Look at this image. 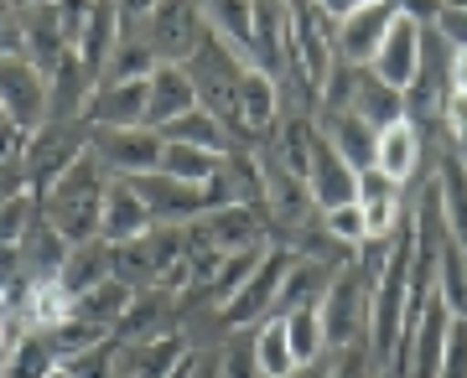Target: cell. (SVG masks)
<instances>
[{
    "mask_svg": "<svg viewBox=\"0 0 467 378\" xmlns=\"http://www.w3.org/2000/svg\"><path fill=\"white\" fill-rule=\"evenodd\" d=\"M104 171H109V166H104L99 156H94V146H88L84 161H73L63 177L42 192V218L63 233L67 244H88V239H99L104 192H109V177H104Z\"/></svg>",
    "mask_w": 467,
    "mask_h": 378,
    "instance_id": "1",
    "label": "cell"
},
{
    "mask_svg": "<svg viewBox=\"0 0 467 378\" xmlns=\"http://www.w3.org/2000/svg\"><path fill=\"white\" fill-rule=\"evenodd\" d=\"M285 5H291V78L322 99L337 67V21L317 0H285Z\"/></svg>",
    "mask_w": 467,
    "mask_h": 378,
    "instance_id": "2",
    "label": "cell"
},
{
    "mask_svg": "<svg viewBox=\"0 0 467 378\" xmlns=\"http://www.w3.org/2000/svg\"><path fill=\"white\" fill-rule=\"evenodd\" d=\"M368 322H374V280L348 260L333 275L327 296H322V327H327V347L368 342Z\"/></svg>",
    "mask_w": 467,
    "mask_h": 378,
    "instance_id": "3",
    "label": "cell"
},
{
    "mask_svg": "<svg viewBox=\"0 0 467 378\" xmlns=\"http://www.w3.org/2000/svg\"><path fill=\"white\" fill-rule=\"evenodd\" d=\"M291 264H296V254H291V249H265V254H260V264L250 270V280H244V285H239L223 306H218V322H223V327H234V332L260 327V322L275 312V301H281Z\"/></svg>",
    "mask_w": 467,
    "mask_h": 378,
    "instance_id": "4",
    "label": "cell"
},
{
    "mask_svg": "<svg viewBox=\"0 0 467 378\" xmlns=\"http://www.w3.org/2000/svg\"><path fill=\"white\" fill-rule=\"evenodd\" d=\"M88 140H94V130H84V125H42V130L32 135V146H26V156H21V171H26V187H36V192H47L52 181L63 177L73 161H84L88 156Z\"/></svg>",
    "mask_w": 467,
    "mask_h": 378,
    "instance_id": "5",
    "label": "cell"
},
{
    "mask_svg": "<svg viewBox=\"0 0 467 378\" xmlns=\"http://www.w3.org/2000/svg\"><path fill=\"white\" fill-rule=\"evenodd\" d=\"M150 36L146 47L161 57V63H192V52L202 47V36H208V21H202L198 0H156V11L146 16Z\"/></svg>",
    "mask_w": 467,
    "mask_h": 378,
    "instance_id": "6",
    "label": "cell"
},
{
    "mask_svg": "<svg viewBox=\"0 0 467 378\" xmlns=\"http://www.w3.org/2000/svg\"><path fill=\"white\" fill-rule=\"evenodd\" d=\"M0 104L21 130L36 135L47 125V73L26 52H0Z\"/></svg>",
    "mask_w": 467,
    "mask_h": 378,
    "instance_id": "7",
    "label": "cell"
},
{
    "mask_svg": "<svg viewBox=\"0 0 467 378\" xmlns=\"http://www.w3.org/2000/svg\"><path fill=\"white\" fill-rule=\"evenodd\" d=\"M400 11H405V0H368L364 11L343 16L337 21V63L374 67V57H379L389 26L400 21Z\"/></svg>",
    "mask_w": 467,
    "mask_h": 378,
    "instance_id": "8",
    "label": "cell"
},
{
    "mask_svg": "<svg viewBox=\"0 0 467 378\" xmlns=\"http://www.w3.org/2000/svg\"><path fill=\"white\" fill-rule=\"evenodd\" d=\"M94 156H99L115 177H150V171H161V150L167 140L156 130H94Z\"/></svg>",
    "mask_w": 467,
    "mask_h": 378,
    "instance_id": "9",
    "label": "cell"
},
{
    "mask_svg": "<svg viewBox=\"0 0 467 378\" xmlns=\"http://www.w3.org/2000/svg\"><path fill=\"white\" fill-rule=\"evenodd\" d=\"M150 109V78L135 83H99L84 104L88 130H140Z\"/></svg>",
    "mask_w": 467,
    "mask_h": 378,
    "instance_id": "10",
    "label": "cell"
},
{
    "mask_svg": "<svg viewBox=\"0 0 467 378\" xmlns=\"http://www.w3.org/2000/svg\"><path fill=\"white\" fill-rule=\"evenodd\" d=\"M306 192L322 213H333L343 202H358V171L343 161V150L327 140V135H312V166H306Z\"/></svg>",
    "mask_w": 467,
    "mask_h": 378,
    "instance_id": "11",
    "label": "cell"
},
{
    "mask_svg": "<svg viewBox=\"0 0 467 378\" xmlns=\"http://www.w3.org/2000/svg\"><path fill=\"white\" fill-rule=\"evenodd\" d=\"M420 63H426V32H420V21L410 16V11H400V21L389 26L379 57H374V73H379L389 88L410 94L416 78H420Z\"/></svg>",
    "mask_w": 467,
    "mask_h": 378,
    "instance_id": "12",
    "label": "cell"
},
{
    "mask_svg": "<svg viewBox=\"0 0 467 378\" xmlns=\"http://www.w3.org/2000/svg\"><path fill=\"white\" fill-rule=\"evenodd\" d=\"M202 192H208V213H218V208H265L260 161H254L250 150H229L213 177L202 181Z\"/></svg>",
    "mask_w": 467,
    "mask_h": 378,
    "instance_id": "13",
    "label": "cell"
},
{
    "mask_svg": "<svg viewBox=\"0 0 467 378\" xmlns=\"http://www.w3.org/2000/svg\"><path fill=\"white\" fill-rule=\"evenodd\" d=\"M130 187L146 198V208H150L156 223H198V218L208 213V192H202V187H187V181L161 177V171L130 177Z\"/></svg>",
    "mask_w": 467,
    "mask_h": 378,
    "instance_id": "14",
    "label": "cell"
},
{
    "mask_svg": "<svg viewBox=\"0 0 467 378\" xmlns=\"http://www.w3.org/2000/svg\"><path fill=\"white\" fill-rule=\"evenodd\" d=\"M192 109H202L192 73H187L182 63H161L156 73H150V109H146V130L161 135L167 125H177V119L192 115Z\"/></svg>",
    "mask_w": 467,
    "mask_h": 378,
    "instance_id": "15",
    "label": "cell"
},
{
    "mask_svg": "<svg viewBox=\"0 0 467 378\" xmlns=\"http://www.w3.org/2000/svg\"><path fill=\"white\" fill-rule=\"evenodd\" d=\"M94 88H99V78L88 73V63L78 52L67 47L47 73V125H67L73 115H84V104Z\"/></svg>",
    "mask_w": 467,
    "mask_h": 378,
    "instance_id": "16",
    "label": "cell"
},
{
    "mask_svg": "<svg viewBox=\"0 0 467 378\" xmlns=\"http://www.w3.org/2000/svg\"><path fill=\"white\" fill-rule=\"evenodd\" d=\"M156 229V218H150L146 198L130 187V177H115L109 181V192H104V223H99V239L104 244H135V239H146Z\"/></svg>",
    "mask_w": 467,
    "mask_h": 378,
    "instance_id": "17",
    "label": "cell"
},
{
    "mask_svg": "<svg viewBox=\"0 0 467 378\" xmlns=\"http://www.w3.org/2000/svg\"><path fill=\"white\" fill-rule=\"evenodd\" d=\"M254 67L270 78L291 73V5L285 0H254Z\"/></svg>",
    "mask_w": 467,
    "mask_h": 378,
    "instance_id": "18",
    "label": "cell"
},
{
    "mask_svg": "<svg viewBox=\"0 0 467 378\" xmlns=\"http://www.w3.org/2000/svg\"><path fill=\"white\" fill-rule=\"evenodd\" d=\"M447 332H451V306L441 291L426 296L416 322V337H410V373L405 378H441V352H447Z\"/></svg>",
    "mask_w": 467,
    "mask_h": 378,
    "instance_id": "19",
    "label": "cell"
},
{
    "mask_svg": "<svg viewBox=\"0 0 467 378\" xmlns=\"http://www.w3.org/2000/svg\"><path fill=\"white\" fill-rule=\"evenodd\" d=\"M109 275H115V244L88 239V244L67 249V260H63V270L52 275V285H57L67 301H84L88 291H94V285H104Z\"/></svg>",
    "mask_w": 467,
    "mask_h": 378,
    "instance_id": "20",
    "label": "cell"
},
{
    "mask_svg": "<svg viewBox=\"0 0 467 378\" xmlns=\"http://www.w3.org/2000/svg\"><path fill=\"white\" fill-rule=\"evenodd\" d=\"M317 130L343 150V161L353 171H368V166H379V130L368 125L364 115H353V109H322L317 115Z\"/></svg>",
    "mask_w": 467,
    "mask_h": 378,
    "instance_id": "21",
    "label": "cell"
},
{
    "mask_svg": "<svg viewBox=\"0 0 467 378\" xmlns=\"http://www.w3.org/2000/svg\"><path fill=\"white\" fill-rule=\"evenodd\" d=\"M348 109H353V115H364L374 130H389V125L410 119V115H405V94H400V88H389L374 67H353Z\"/></svg>",
    "mask_w": 467,
    "mask_h": 378,
    "instance_id": "22",
    "label": "cell"
},
{
    "mask_svg": "<svg viewBox=\"0 0 467 378\" xmlns=\"http://www.w3.org/2000/svg\"><path fill=\"white\" fill-rule=\"evenodd\" d=\"M119 32H125L119 5H115V0H94V11H88L84 32H78V42H73V52L88 63V73H94V78H104L109 57L119 52Z\"/></svg>",
    "mask_w": 467,
    "mask_h": 378,
    "instance_id": "23",
    "label": "cell"
},
{
    "mask_svg": "<svg viewBox=\"0 0 467 378\" xmlns=\"http://www.w3.org/2000/svg\"><path fill=\"white\" fill-rule=\"evenodd\" d=\"M260 213H265V208H218V213H202L198 218V233L218 249V254L260 249V233H265Z\"/></svg>",
    "mask_w": 467,
    "mask_h": 378,
    "instance_id": "24",
    "label": "cell"
},
{
    "mask_svg": "<svg viewBox=\"0 0 467 378\" xmlns=\"http://www.w3.org/2000/svg\"><path fill=\"white\" fill-rule=\"evenodd\" d=\"M260 181H265V213L281 218V223H301L306 202H312V192H306V181L291 177V171L275 161V150H265V156H260Z\"/></svg>",
    "mask_w": 467,
    "mask_h": 378,
    "instance_id": "25",
    "label": "cell"
},
{
    "mask_svg": "<svg viewBox=\"0 0 467 378\" xmlns=\"http://www.w3.org/2000/svg\"><path fill=\"white\" fill-rule=\"evenodd\" d=\"M198 11L229 47L244 52V63H254V0H198Z\"/></svg>",
    "mask_w": 467,
    "mask_h": 378,
    "instance_id": "26",
    "label": "cell"
},
{
    "mask_svg": "<svg viewBox=\"0 0 467 378\" xmlns=\"http://www.w3.org/2000/svg\"><path fill=\"white\" fill-rule=\"evenodd\" d=\"M275 99H281V88H275L270 73H260V67H244L239 73V119H244V135L250 140H260L275 125Z\"/></svg>",
    "mask_w": 467,
    "mask_h": 378,
    "instance_id": "27",
    "label": "cell"
},
{
    "mask_svg": "<svg viewBox=\"0 0 467 378\" xmlns=\"http://www.w3.org/2000/svg\"><path fill=\"white\" fill-rule=\"evenodd\" d=\"M187 358V342L182 337H171V332H161V337H140V342H130V352H125V363H119V373L130 378H171V368Z\"/></svg>",
    "mask_w": 467,
    "mask_h": 378,
    "instance_id": "28",
    "label": "cell"
},
{
    "mask_svg": "<svg viewBox=\"0 0 467 378\" xmlns=\"http://www.w3.org/2000/svg\"><path fill=\"white\" fill-rule=\"evenodd\" d=\"M135 306V285H125V280H104V285H94L84 301H73V316H84V322H94V327L115 332L119 322H125V312Z\"/></svg>",
    "mask_w": 467,
    "mask_h": 378,
    "instance_id": "29",
    "label": "cell"
},
{
    "mask_svg": "<svg viewBox=\"0 0 467 378\" xmlns=\"http://www.w3.org/2000/svg\"><path fill=\"white\" fill-rule=\"evenodd\" d=\"M42 337H47V347H52V358L57 363H78V358H88L94 347L109 342V332L94 327V322H84V316H63V322H52V327H42Z\"/></svg>",
    "mask_w": 467,
    "mask_h": 378,
    "instance_id": "30",
    "label": "cell"
},
{
    "mask_svg": "<svg viewBox=\"0 0 467 378\" xmlns=\"http://www.w3.org/2000/svg\"><path fill=\"white\" fill-rule=\"evenodd\" d=\"M36 223H42V192L21 181L11 198H0V249H21Z\"/></svg>",
    "mask_w": 467,
    "mask_h": 378,
    "instance_id": "31",
    "label": "cell"
},
{
    "mask_svg": "<svg viewBox=\"0 0 467 378\" xmlns=\"http://www.w3.org/2000/svg\"><path fill=\"white\" fill-rule=\"evenodd\" d=\"M436 202H441V218H447V233L467 249V166L457 156L441 161V181H436Z\"/></svg>",
    "mask_w": 467,
    "mask_h": 378,
    "instance_id": "32",
    "label": "cell"
},
{
    "mask_svg": "<svg viewBox=\"0 0 467 378\" xmlns=\"http://www.w3.org/2000/svg\"><path fill=\"white\" fill-rule=\"evenodd\" d=\"M254 358H260V373L265 378H291L301 368L296 352H291V337H285V316H270L254 332Z\"/></svg>",
    "mask_w": 467,
    "mask_h": 378,
    "instance_id": "33",
    "label": "cell"
},
{
    "mask_svg": "<svg viewBox=\"0 0 467 378\" xmlns=\"http://www.w3.org/2000/svg\"><path fill=\"white\" fill-rule=\"evenodd\" d=\"M285 337H291V352H296L301 368H306V363H317L322 347H327L322 301H312V306H291V312H285Z\"/></svg>",
    "mask_w": 467,
    "mask_h": 378,
    "instance_id": "34",
    "label": "cell"
},
{
    "mask_svg": "<svg viewBox=\"0 0 467 378\" xmlns=\"http://www.w3.org/2000/svg\"><path fill=\"white\" fill-rule=\"evenodd\" d=\"M420 161V135L410 119H400V125H389V130H379V171L384 177L405 181L410 171H416Z\"/></svg>",
    "mask_w": 467,
    "mask_h": 378,
    "instance_id": "35",
    "label": "cell"
},
{
    "mask_svg": "<svg viewBox=\"0 0 467 378\" xmlns=\"http://www.w3.org/2000/svg\"><path fill=\"white\" fill-rule=\"evenodd\" d=\"M333 275L337 270H327V260H306L301 270L291 264L285 291H281V301H275V316H285L291 306H312V301H322L327 296V285H333Z\"/></svg>",
    "mask_w": 467,
    "mask_h": 378,
    "instance_id": "36",
    "label": "cell"
},
{
    "mask_svg": "<svg viewBox=\"0 0 467 378\" xmlns=\"http://www.w3.org/2000/svg\"><path fill=\"white\" fill-rule=\"evenodd\" d=\"M218 150H202V146H187V140H167V150H161V177H177L187 181V187H202V181L218 171Z\"/></svg>",
    "mask_w": 467,
    "mask_h": 378,
    "instance_id": "37",
    "label": "cell"
},
{
    "mask_svg": "<svg viewBox=\"0 0 467 378\" xmlns=\"http://www.w3.org/2000/svg\"><path fill=\"white\" fill-rule=\"evenodd\" d=\"M67 249H73V244H67L63 233H57L47 218H42V223L26 233V244H21V260H26V270H32V280H52L57 270H63Z\"/></svg>",
    "mask_w": 467,
    "mask_h": 378,
    "instance_id": "38",
    "label": "cell"
},
{
    "mask_svg": "<svg viewBox=\"0 0 467 378\" xmlns=\"http://www.w3.org/2000/svg\"><path fill=\"white\" fill-rule=\"evenodd\" d=\"M161 140H187V146H202V150H218V156H229V130L218 125L208 109H192V115H182L177 125H167L161 130Z\"/></svg>",
    "mask_w": 467,
    "mask_h": 378,
    "instance_id": "39",
    "label": "cell"
},
{
    "mask_svg": "<svg viewBox=\"0 0 467 378\" xmlns=\"http://www.w3.org/2000/svg\"><path fill=\"white\" fill-rule=\"evenodd\" d=\"M156 67H161V57H156L146 42H125V47L109 57V67H104L99 83H135V78H150Z\"/></svg>",
    "mask_w": 467,
    "mask_h": 378,
    "instance_id": "40",
    "label": "cell"
},
{
    "mask_svg": "<svg viewBox=\"0 0 467 378\" xmlns=\"http://www.w3.org/2000/svg\"><path fill=\"white\" fill-rule=\"evenodd\" d=\"M52 347L42 332H32V337H21V342H11V358H5V373L11 378H42L52 368Z\"/></svg>",
    "mask_w": 467,
    "mask_h": 378,
    "instance_id": "41",
    "label": "cell"
},
{
    "mask_svg": "<svg viewBox=\"0 0 467 378\" xmlns=\"http://www.w3.org/2000/svg\"><path fill=\"white\" fill-rule=\"evenodd\" d=\"M260 254H265V249H239V254H229V260L218 264V275H213V285H208V296L223 306V301H229L234 291L244 285V280H250V270L260 264Z\"/></svg>",
    "mask_w": 467,
    "mask_h": 378,
    "instance_id": "42",
    "label": "cell"
},
{
    "mask_svg": "<svg viewBox=\"0 0 467 378\" xmlns=\"http://www.w3.org/2000/svg\"><path fill=\"white\" fill-rule=\"evenodd\" d=\"M322 229L333 233L343 249H364V244H368V223H364V208H358V202H343V208H333V213L322 218Z\"/></svg>",
    "mask_w": 467,
    "mask_h": 378,
    "instance_id": "43",
    "label": "cell"
},
{
    "mask_svg": "<svg viewBox=\"0 0 467 378\" xmlns=\"http://www.w3.org/2000/svg\"><path fill=\"white\" fill-rule=\"evenodd\" d=\"M431 21H436V36H441L451 52H467V5L462 0H441Z\"/></svg>",
    "mask_w": 467,
    "mask_h": 378,
    "instance_id": "44",
    "label": "cell"
},
{
    "mask_svg": "<svg viewBox=\"0 0 467 378\" xmlns=\"http://www.w3.org/2000/svg\"><path fill=\"white\" fill-rule=\"evenodd\" d=\"M327 378H379V368H374V352H368V342H348L337 347L333 368H327Z\"/></svg>",
    "mask_w": 467,
    "mask_h": 378,
    "instance_id": "45",
    "label": "cell"
},
{
    "mask_svg": "<svg viewBox=\"0 0 467 378\" xmlns=\"http://www.w3.org/2000/svg\"><path fill=\"white\" fill-rule=\"evenodd\" d=\"M218 378H265L260 373V358H254V337H239V342L218 358Z\"/></svg>",
    "mask_w": 467,
    "mask_h": 378,
    "instance_id": "46",
    "label": "cell"
},
{
    "mask_svg": "<svg viewBox=\"0 0 467 378\" xmlns=\"http://www.w3.org/2000/svg\"><path fill=\"white\" fill-rule=\"evenodd\" d=\"M441 378H467V316H451L447 352H441Z\"/></svg>",
    "mask_w": 467,
    "mask_h": 378,
    "instance_id": "47",
    "label": "cell"
},
{
    "mask_svg": "<svg viewBox=\"0 0 467 378\" xmlns=\"http://www.w3.org/2000/svg\"><path fill=\"white\" fill-rule=\"evenodd\" d=\"M358 202L364 208H374V202H400V181L384 177L379 166H368V171H358Z\"/></svg>",
    "mask_w": 467,
    "mask_h": 378,
    "instance_id": "48",
    "label": "cell"
},
{
    "mask_svg": "<svg viewBox=\"0 0 467 378\" xmlns=\"http://www.w3.org/2000/svg\"><path fill=\"white\" fill-rule=\"evenodd\" d=\"M0 52H26V36H21V5H16V0H0Z\"/></svg>",
    "mask_w": 467,
    "mask_h": 378,
    "instance_id": "49",
    "label": "cell"
},
{
    "mask_svg": "<svg viewBox=\"0 0 467 378\" xmlns=\"http://www.w3.org/2000/svg\"><path fill=\"white\" fill-rule=\"evenodd\" d=\"M26 146H32V130H21L16 119H0V166H11L26 156Z\"/></svg>",
    "mask_w": 467,
    "mask_h": 378,
    "instance_id": "50",
    "label": "cell"
},
{
    "mask_svg": "<svg viewBox=\"0 0 467 378\" xmlns=\"http://www.w3.org/2000/svg\"><path fill=\"white\" fill-rule=\"evenodd\" d=\"M171 378H218V358H208V352H187V358L171 368Z\"/></svg>",
    "mask_w": 467,
    "mask_h": 378,
    "instance_id": "51",
    "label": "cell"
},
{
    "mask_svg": "<svg viewBox=\"0 0 467 378\" xmlns=\"http://www.w3.org/2000/svg\"><path fill=\"white\" fill-rule=\"evenodd\" d=\"M119 5V21H146L156 11V0H115Z\"/></svg>",
    "mask_w": 467,
    "mask_h": 378,
    "instance_id": "52",
    "label": "cell"
},
{
    "mask_svg": "<svg viewBox=\"0 0 467 378\" xmlns=\"http://www.w3.org/2000/svg\"><path fill=\"white\" fill-rule=\"evenodd\" d=\"M317 5H322L333 21H343V16H353V11H364L368 0H317Z\"/></svg>",
    "mask_w": 467,
    "mask_h": 378,
    "instance_id": "53",
    "label": "cell"
},
{
    "mask_svg": "<svg viewBox=\"0 0 467 378\" xmlns=\"http://www.w3.org/2000/svg\"><path fill=\"white\" fill-rule=\"evenodd\" d=\"M42 378H78V373H73V363H52V368H47Z\"/></svg>",
    "mask_w": 467,
    "mask_h": 378,
    "instance_id": "54",
    "label": "cell"
},
{
    "mask_svg": "<svg viewBox=\"0 0 467 378\" xmlns=\"http://www.w3.org/2000/svg\"><path fill=\"white\" fill-rule=\"evenodd\" d=\"M291 378H327V368H322V363H306V368H296Z\"/></svg>",
    "mask_w": 467,
    "mask_h": 378,
    "instance_id": "55",
    "label": "cell"
},
{
    "mask_svg": "<svg viewBox=\"0 0 467 378\" xmlns=\"http://www.w3.org/2000/svg\"><path fill=\"white\" fill-rule=\"evenodd\" d=\"M109 378H130V373H119V368H115V373H109Z\"/></svg>",
    "mask_w": 467,
    "mask_h": 378,
    "instance_id": "56",
    "label": "cell"
},
{
    "mask_svg": "<svg viewBox=\"0 0 467 378\" xmlns=\"http://www.w3.org/2000/svg\"><path fill=\"white\" fill-rule=\"evenodd\" d=\"M0 119H11V115H5V104H0Z\"/></svg>",
    "mask_w": 467,
    "mask_h": 378,
    "instance_id": "57",
    "label": "cell"
},
{
    "mask_svg": "<svg viewBox=\"0 0 467 378\" xmlns=\"http://www.w3.org/2000/svg\"><path fill=\"white\" fill-rule=\"evenodd\" d=\"M379 378H400V373H379Z\"/></svg>",
    "mask_w": 467,
    "mask_h": 378,
    "instance_id": "58",
    "label": "cell"
},
{
    "mask_svg": "<svg viewBox=\"0 0 467 378\" xmlns=\"http://www.w3.org/2000/svg\"><path fill=\"white\" fill-rule=\"evenodd\" d=\"M462 5H467V0H462Z\"/></svg>",
    "mask_w": 467,
    "mask_h": 378,
    "instance_id": "59",
    "label": "cell"
}]
</instances>
